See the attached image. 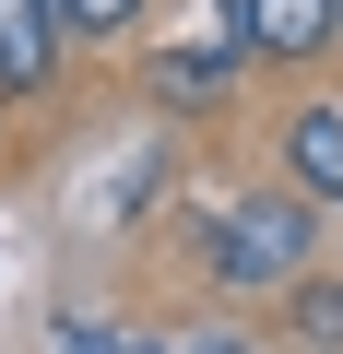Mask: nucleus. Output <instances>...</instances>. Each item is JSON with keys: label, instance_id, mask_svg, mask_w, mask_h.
<instances>
[{"label": "nucleus", "instance_id": "1", "mask_svg": "<svg viewBox=\"0 0 343 354\" xmlns=\"http://www.w3.org/2000/svg\"><path fill=\"white\" fill-rule=\"evenodd\" d=\"M308 248H319L308 189H249V201L213 213V283L225 295H296L308 283Z\"/></svg>", "mask_w": 343, "mask_h": 354}, {"label": "nucleus", "instance_id": "2", "mask_svg": "<svg viewBox=\"0 0 343 354\" xmlns=\"http://www.w3.org/2000/svg\"><path fill=\"white\" fill-rule=\"evenodd\" d=\"M249 24V59H319L343 36V0H237Z\"/></svg>", "mask_w": 343, "mask_h": 354}, {"label": "nucleus", "instance_id": "3", "mask_svg": "<svg viewBox=\"0 0 343 354\" xmlns=\"http://www.w3.org/2000/svg\"><path fill=\"white\" fill-rule=\"evenodd\" d=\"M60 12H48V0H0V83H12V95H36V83H60Z\"/></svg>", "mask_w": 343, "mask_h": 354}, {"label": "nucleus", "instance_id": "4", "mask_svg": "<svg viewBox=\"0 0 343 354\" xmlns=\"http://www.w3.org/2000/svg\"><path fill=\"white\" fill-rule=\"evenodd\" d=\"M284 165H296L308 201H343V106H308V118L284 130Z\"/></svg>", "mask_w": 343, "mask_h": 354}, {"label": "nucleus", "instance_id": "5", "mask_svg": "<svg viewBox=\"0 0 343 354\" xmlns=\"http://www.w3.org/2000/svg\"><path fill=\"white\" fill-rule=\"evenodd\" d=\"M296 342L308 354H343V283H296Z\"/></svg>", "mask_w": 343, "mask_h": 354}, {"label": "nucleus", "instance_id": "6", "mask_svg": "<svg viewBox=\"0 0 343 354\" xmlns=\"http://www.w3.org/2000/svg\"><path fill=\"white\" fill-rule=\"evenodd\" d=\"M60 12V36H118V24H142V0H48Z\"/></svg>", "mask_w": 343, "mask_h": 354}, {"label": "nucleus", "instance_id": "7", "mask_svg": "<svg viewBox=\"0 0 343 354\" xmlns=\"http://www.w3.org/2000/svg\"><path fill=\"white\" fill-rule=\"evenodd\" d=\"M178 354H249V342H237V330H202V342H178Z\"/></svg>", "mask_w": 343, "mask_h": 354}]
</instances>
